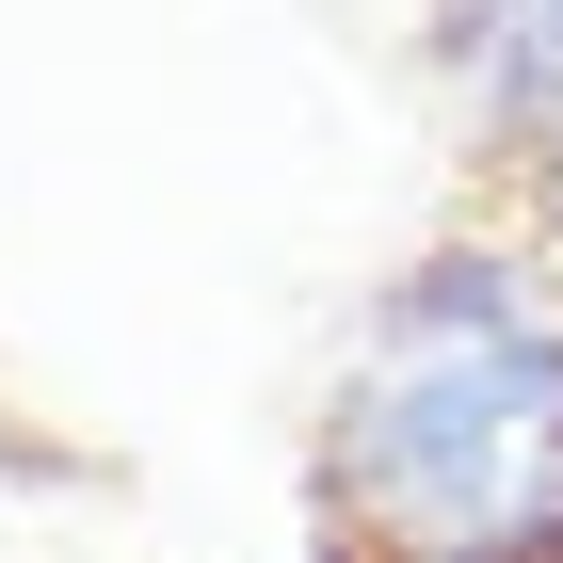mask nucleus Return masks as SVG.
<instances>
[{"mask_svg": "<svg viewBox=\"0 0 563 563\" xmlns=\"http://www.w3.org/2000/svg\"><path fill=\"white\" fill-rule=\"evenodd\" d=\"M451 81L516 162L563 177V0H451Z\"/></svg>", "mask_w": 563, "mask_h": 563, "instance_id": "obj_2", "label": "nucleus"}, {"mask_svg": "<svg viewBox=\"0 0 563 563\" xmlns=\"http://www.w3.org/2000/svg\"><path fill=\"white\" fill-rule=\"evenodd\" d=\"M322 499L371 563H563V306L499 258L402 274L322 419Z\"/></svg>", "mask_w": 563, "mask_h": 563, "instance_id": "obj_1", "label": "nucleus"}]
</instances>
